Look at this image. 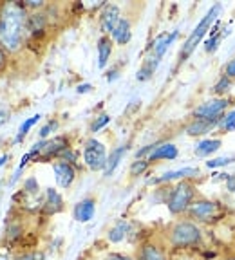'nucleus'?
<instances>
[{
    "instance_id": "f257e3e1",
    "label": "nucleus",
    "mask_w": 235,
    "mask_h": 260,
    "mask_svg": "<svg viewBox=\"0 0 235 260\" xmlns=\"http://www.w3.org/2000/svg\"><path fill=\"white\" fill-rule=\"evenodd\" d=\"M25 24V11L20 4H6L0 15V45L8 51H16L24 38Z\"/></svg>"
},
{
    "instance_id": "f03ea898",
    "label": "nucleus",
    "mask_w": 235,
    "mask_h": 260,
    "mask_svg": "<svg viewBox=\"0 0 235 260\" xmlns=\"http://www.w3.org/2000/svg\"><path fill=\"white\" fill-rule=\"evenodd\" d=\"M221 11V6L219 4H215L212 6L210 9H208V13L203 16V20L199 22L197 27L192 31V35L187 38V42H185V45H183L181 49V56H179V61H185L188 56H190L192 53H194V49L197 47V44L201 40H203V37L208 32V29L212 27V24H214V20L217 18V15H219Z\"/></svg>"
},
{
    "instance_id": "7ed1b4c3",
    "label": "nucleus",
    "mask_w": 235,
    "mask_h": 260,
    "mask_svg": "<svg viewBox=\"0 0 235 260\" xmlns=\"http://www.w3.org/2000/svg\"><path fill=\"white\" fill-rule=\"evenodd\" d=\"M203 240V233L194 222L181 220L170 230V244L174 248H194Z\"/></svg>"
},
{
    "instance_id": "20e7f679",
    "label": "nucleus",
    "mask_w": 235,
    "mask_h": 260,
    "mask_svg": "<svg viewBox=\"0 0 235 260\" xmlns=\"http://www.w3.org/2000/svg\"><path fill=\"white\" fill-rule=\"evenodd\" d=\"M192 199H194V186H192L190 183H179L170 193L168 210H170V213H174V215L183 213V211L192 206Z\"/></svg>"
},
{
    "instance_id": "39448f33",
    "label": "nucleus",
    "mask_w": 235,
    "mask_h": 260,
    "mask_svg": "<svg viewBox=\"0 0 235 260\" xmlns=\"http://www.w3.org/2000/svg\"><path fill=\"white\" fill-rule=\"evenodd\" d=\"M83 159H85L87 167L91 170H105L107 167V154H105V146L102 145L96 139H89L85 145V150H83Z\"/></svg>"
},
{
    "instance_id": "423d86ee",
    "label": "nucleus",
    "mask_w": 235,
    "mask_h": 260,
    "mask_svg": "<svg viewBox=\"0 0 235 260\" xmlns=\"http://www.w3.org/2000/svg\"><path fill=\"white\" fill-rule=\"evenodd\" d=\"M190 215L194 217V219L197 220H212L215 219V217L219 215V206H217V203H214V201H197V203H194L190 208Z\"/></svg>"
},
{
    "instance_id": "0eeeda50",
    "label": "nucleus",
    "mask_w": 235,
    "mask_h": 260,
    "mask_svg": "<svg viewBox=\"0 0 235 260\" xmlns=\"http://www.w3.org/2000/svg\"><path fill=\"white\" fill-rule=\"evenodd\" d=\"M226 105H228L226 100H212V102H207L195 109V118L214 121V119H217V116L226 109Z\"/></svg>"
},
{
    "instance_id": "6e6552de",
    "label": "nucleus",
    "mask_w": 235,
    "mask_h": 260,
    "mask_svg": "<svg viewBox=\"0 0 235 260\" xmlns=\"http://www.w3.org/2000/svg\"><path fill=\"white\" fill-rule=\"evenodd\" d=\"M175 37H178V31L159 35V37L156 38L154 42H152V45H150V56L154 58V60H158V61L161 60L163 54L166 53V49L170 47V44L175 40Z\"/></svg>"
},
{
    "instance_id": "1a4fd4ad",
    "label": "nucleus",
    "mask_w": 235,
    "mask_h": 260,
    "mask_svg": "<svg viewBox=\"0 0 235 260\" xmlns=\"http://www.w3.org/2000/svg\"><path fill=\"white\" fill-rule=\"evenodd\" d=\"M54 177L62 188H69L74 181V168L69 162H56L54 165Z\"/></svg>"
},
{
    "instance_id": "9d476101",
    "label": "nucleus",
    "mask_w": 235,
    "mask_h": 260,
    "mask_svg": "<svg viewBox=\"0 0 235 260\" xmlns=\"http://www.w3.org/2000/svg\"><path fill=\"white\" fill-rule=\"evenodd\" d=\"M94 211H96V204L93 199H83L74 206V219L78 222H89L94 217Z\"/></svg>"
},
{
    "instance_id": "9b49d317",
    "label": "nucleus",
    "mask_w": 235,
    "mask_h": 260,
    "mask_svg": "<svg viewBox=\"0 0 235 260\" xmlns=\"http://www.w3.org/2000/svg\"><path fill=\"white\" fill-rule=\"evenodd\" d=\"M122 20V15H120V9L118 6H107L102 13V29L107 32H112L114 27H116L118 22Z\"/></svg>"
},
{
    "instance_id": "f8f14e48",
    "label": "nucleus",
    "mask_w": 235,
    "mask_h": 260,
    "mask_svg": "<svg viewBox=\"0 0 235 260\" xmlns=\"http://www.w3.org/2000/svg\"><path fill=\"white\" fill-rule=\"evenodd\" d=\"M175 157H178V148L172 143H165V145H158V148L149 155V161H156V159H175Z\"/></svg>"
},
{
    "instance_id": "ddd939ff",
    "label": "nucleus",
    "mask_w": 235,
    "mask_h": 260,
    "mask_svg": "<svg viewBox=\"0 0 235 260\" xmlns=\"http://www.w3.org/2000/svg\"><path fill=\"white\" fill-rule=\"evenodd\" d=\"M199 170L197 168H181V170H174V172H166L161 177L154 179L152 183H166V181H174V179H185V177H192V175H197Z\"/></svg>"
},
{
    "instance_id": "4468645a",
    "label": "nucleus",
    "mask_w": 235,
    "mask_h": 260,
    "mask_svg": "<svg viewBox=\"0 0 235 260\" xmlns=\"http://www.w3.org/2000/svg\"><path fill=\"white\" fill-rule=\"evenodd\" d=\"M112 37H114V40H116L118 44L125 45L127 42L130 40V24H129V20L122 18V20L118 22L116 27H114V31H112Z\"/></svg>"
},
{
    "instance_id": "2eb2a0df",
    "label": "nucleus",
    "mask_w": 235,
    "mask_h": 260,
    "mask_svg": "<svg viewBox=\"0 0 235 260\" xmlns=\"http://www.w3.org/2000/svg\"><path fill=\"white\" fill-rule=\"evenodd\" d=\"M125 152H127V146H120V148H116V150L110 152V155L107 157L105 177H110V175L114 174V170H116V167L120 165V161H122V157H123Z\"/></svg>"
},
{
    "instance_id": "dca6fc26",
    "label": "nucleus",
    "mask_w": 235,
    "mask_h": 260,
    "mask_svg": "<svg viewBox=\"0 0 235 260\" xmlns=\"http://www.w3.org/2000/svg\"><path fill=\"white\" fill-rule=\"evenodd\" d=\"M214 125H215V119L214 121H210V119H195L194 123H190L187 126V132L190 136H201V134H207Z\"/></svg>"
},
{
    "instance_id": "f3484780",
    "label": "nucleus",
    "mask_w": 235,
    "mask_h": 260,
    "mask_svg": "<svg viewBox=\"0 0 235 260\" xmlns=\"http://www.w3.org/2000/svg\"><path fill=\"white\" fill-rule=\"evenodd\" d=\"M45 211L47 213H56V211L62 210V197L60 193H58L56 190H53V188H49L47 190V199H45Z\"/></svg>"
},
{
    "instance_id": "a211bd4d",
    "label": "nucleus",
    "mask_w": 235,
    "mask_h": 260,
    "mask_svg": "<svg viewBox=\"0 0 235 260\" xmlns=\"http://www.w3.org/2000/svg\"><path fill=\"white\" fill-rule=\"evenodd\" d=\"M110 51H112V44H110L109 38H105V37L100 38V42H98V65H100V67H105L107 65Z\"/></svg>"
},
{
    "instance_id": "6ab92c4d",
    "label": "nucleus",
    "mask_w": 235,
    "mask_h": 260,
    "mask_svg": "<svg viewBox=\"0 0 235 260\" xmlns=\"http://www.w3.org/2000/svg\"><path fill=\"white\" fill-rule=\"evenodd\" d=\"M127 232H129V222L127 220H120L116 222L109 232V240L110 242H122L127 237Z\"/></svg>"
},
{
    "instance_id": "aec40b11",
    "label": "nucleus",
    "mask_w": 235,
    "mask_h": 260,
    "mask_svg": "<svg viewBox=\"0 0 235 260\" xmlns=\"http://www.w3.org/2000/svg\"><path fill=\"white\" fill-rule=\"evenodd\" d=\"M221 148V139H204L195 146V154L197 155H210L212 152Z\"/></svg>"
},
{
    "instance_id": "412c9836",
    "label": "nucleus",
    "mask_w": 235,
    "mask_h": 260,
    "mask_svg": "<svg viewBox=\"0 0 235 260\" xmlns=\"http://www.w3.org/2000/svg\"><path fill=\"white\" fill-rule=\"evenodd\" d=\"M139 260H166V258L158 246H154V244H146V246H143L141 248Z\"/></svg>"
},
{
    "instance_id": "4be33fe9",
    "label": "nucleus",
    "mask_w": 235,
    "mask_h": 260,
    "mask_svg": "<svg viewBox=\"0 0 235 260\" xmlns=\"http://www.w3.org/2000/svg\"><path fill=\"white\" fill-rule=\"evenodd\" d=\"M40 118H42L40 114H35L33 118L25 119V121L20 125V128H18V134H16V138H15V143H20L22 139L25 138V134H27L29 130H31V126L35 125V123H38V119H40Z\"/></svg>"
},
{
    "instance_id": "5701e85b",
    "label": "nucleus",
    "mask_w": 235,
    "mask_h": 260,
    "mask_svg": "<svg viewBox=\"0 0 235 260\" xmlns=\"http://www.w3.org/2000/svg\"><path fill=\"white\" fill-rule=\"evenodd\" d=\"M231 161H233L231 157H217V159H212V161H207V167H208V168L226 167V165H230Z\"/></svg>"
},
{
    "instance_id": "b1692460",
    "label": "nucleus",
    "mask_w": 235,
    "mask_h": 260,
    "mask_svg": "<svg viewBox=\"0 0 235 260\" xmlns=\"http://www.w3.org/2000/svg\"><path fill=\"white\" fill-rule=\"evenodd\" d=\"M29 25H31V31L37 32L42 29V25H44V15H33L31 20H29Z\"/></svg>"
},
{
    "instance_id": "393cba45",
    "label": "nucleus",
    "mask_w": 235,
    "mask_h": 260,
    "mask_svg": "<svg viewBox=\"0 0 235 260\" xmlns=\"http://www.w3.org/2000/svg\"><path fill=\"white\" fill-rule=\"evenodd\" d=\"M109 121H110L109 116H107V114H102V116H100V118H98L96 121L93 123V126H91V130H93V132H98V130H102L103 126H105Z\"/></svg>"
},
{
    "instance_id": "a878e982",
    "label": "nucleus",
    "mask_w": 235,
    "mask_h": 260,
    "mask_svg": "<svg viewBox=\"0 0 235 260\" xmlns=\"http://www.w3.org/2000/svg\"><path fill=\"white\" fill-rule=\"evenodd\" d=\"M149 167V161H136L130 167V174L132 175H139L141 172H145V168Z\"/></svg>"
},
{
    "instance_id": "bb28decb",
    "label": "nucleus",
    "mask_w": 235,
    "mask_h": 260,
    "mask_svg": "<svg viewBox=\"0 0 235 260\" xmlns=\"http://www.w3.org/2000/svg\"><path fill=\"white\" fill-rule=\"evenodd\" d=\"M56 126H58L56 121H49L47 125H45L44 128L40 130V138H47V136L51 134V132H53V130L56 128Z\"/></svg>"
},
{
    "instance_id": "cd10ccee",
    "label": "nucleus",
    "mask_w": 235,
    "mask_h": 260,
    "mask_svg": "<svg viewBox=\"0 0 235 260\" xmlns=\"http://www.w3.org/2000/svg\"><path fill=\"white\" fill-rule=\"evenodd\" d=\"M24 190H25V191H29V193H37V191H38L37 181H35V179H27V181H25Z\"/></svg>"
},
{
    "instance_id": "c85d7f7f",
    "label": "nucleus",
    "mask_w": 235,
    "mask_h": 260,
    "mask_svg": "<svg viewBox=\"0 0 235 260\" xmlns=\"http://www.w3.org/2000/svg\"><path fill=\"white\" fill-rule=\"evenodd\" d=\"M233 123H235V110H233V112L228 114L226 118H224L223 121H221V125H223L224 128H231V126H233Z\"/></svg>"
},
{
    "instance_id": "c756f323",
    "label": "nucleus",
    "mask_w": 235,
    "mask_h": 260,
    "mask_svg": "<svg viewBox=\"0 0 235 260\" xmlns=\"http://www.w3.org/2000/svg\"><path fill=\"white\" fill-rule=\"evenodd\" d=\"M228 87H230V81H228V78H223V80L215 85V92H224V90H228Z\"/></svg>"
},
{
    "instance_id": "7c9ffc66",
    "label": "nucleus",
    "mask_w": 235,
    "mask_h": 260,
    "mask_svg": "<svg viewBox=\"0 0 235 260\" xmlns=\"http://www.w3.org/2000/svg\"><path fill=\"white\" fill-rule=\"evenodd\" d=\"M105 260H132L127 255H120V253H110V255L105 256Z\"/></svg>"
},
{
    "instance_id": "2f4dec72",
    "label": "nucleus",
    "mask_w": 235,
    "mask_h": 260,
    "mask_svg": "<svg viewBox=\"0 0 235 260\" xmlns=\"http://www.w3.org/2000/svg\"><path fill=\"white\" fill-rule=\"evenodd\" d=\"M226 76L228 78H235V58L226 65Z\"/></svg>"
},
{
    "instance_id": "473e14b6",
    "label": "nucleus",
    "mask_w": 235,
    "mask_h": 260,
    "mask_svg": "<svg viewBox=\"0 0 235 260\" xmlns=\"http://www.w3.org/2000/svg\"><path fill=\"white\" fill-rule=\"evenodd\" d=\"M217 42H219V37H214L210 42H207V51L210 53V51H215V47H217Z\"/></svg>"
},
{
    "instance_id": "72a5a7b5",
    "label": "nucleus",
    "mask_w": 235,
    "mask_h": 260,
    "mask_svg": "<svg viewBox=\"0 0 235 260\" xmlns=\"http://www.w3.org/2000/svg\"><path fill=\"white\" fill-rule=\"evenodd\" d=\"M42 255H35V253H29V255H22L18 260H40Z\"/></svg>"
},
{
    "instance_id": "f704fd0d",
    "label": "nucleus",
    "mask_w": 235,
    "mask_h": 260,
    "mask_svg": "<svg viewBox=\"0 0 235 260\" xmlns=\"http://www.w3.org/2000/svg\"><path fill=\"white\" fill-rule=\"evenodd\" d=\"M25 4L31 6V8H40V6H42V0H27Z\"/></svg>"
},
{
    "instance_id": "c9c22d12",
    "label": "nucleus",
    "mask_w": 235,
    "mask_h": 260,
    "mask_svg": "<svg viewBox=\"0 0 235 260\" xmlns=\"http://www.w3.org/2000/svg\"><path fill=\"white\" fill-rule=\"evenodd\" d=\"M91 89V85H89V83H83V85H80V87H78V89H76V92H87V90H89Z\"/></svg>"
},
{
    "instance_id": "e433bc0d",
    "label": "nucleus",
    "mask_w": 235,
    "mask_h": 260,
    "mask_svg": "<svg viewBox=\"0 0 235 260\" xmlns=\"http://www.w3.org/2000/svg\"><path fill=\"white\" fill-rule=\"evenodd\" d=\"M8 159H9V155H2V157H0V167H2V165L8 161Z\"/></svg>"
},
{
    "instance_id": "4c0bfd02",
    "label": "nucleus",
    "mask_w": 235,
    "mask_h": 260,
    "mask_svg": "<svg viewBox=\"0 0 235 260\" xmlns=\"http://www.w3.org/2000/svg\"><path fill=\"white\" fill-rule=\"evenodd\" d=\"M2 65H4V53L0 51V67H2Z\"/></svg>"
},
{
    "instance_id": "58836bf2",
    "label": "nucleus",
    "mask_w": 235,
    "mask_h": 260,
    "mask_svg": "<svg viewBox=\"0 0 235 260\" xmlns=\"http://www.w3.org/2000/svg\"><path fill=\"white\" fill-rule=\"evenodd\" d=\"M0 260H9V258L6 255H0Z\"/></svg>"
},
{
    "instance_id": "ea45409f",
    "label": "nucleus",
    "mask_w": 235,
    "mask_h": 260,
    "mask_svg": "<svg viewBox=\"0 0 235 260\" xmlns=\"http://www.w3.org/2000/svg\"><path fill=\"white\" fill-rule=\"evenodd\" d=\"M230 260H235V256H233V258H230Z\"/></svg>"
}]
</instances>
